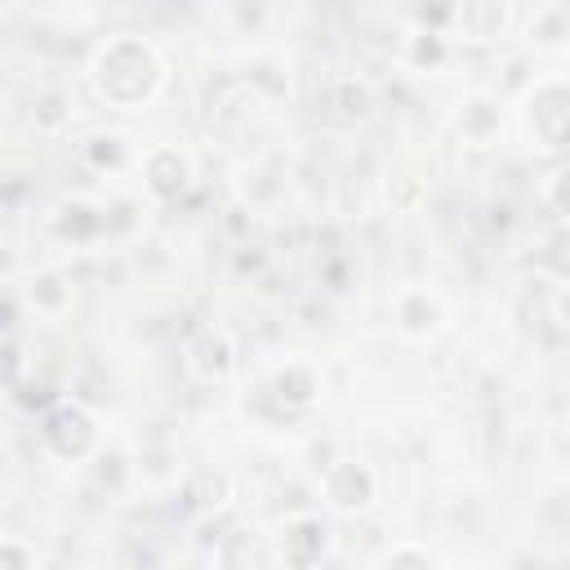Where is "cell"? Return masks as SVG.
I'll use <instances>...</instances> for the list:
<instances>
[{
    "mask_svg": "<svg viewBox=\"0 0 570 570\" xmlns=\"http://www.w3.org/2000/svg\"><path fill=\"white\" fill-rule=\"evenodd\" d=\"M410 58H414L419 67H436V62L445 58V40H441V36H432V31H419V36H414Z\"/></svg>",
    "mask_w": 570,
    "mask_h": 570,
    "instance_id": "obj_13",
    "label": "cell"
},
{
    "mask_svg": "<svg viewBox=\"0 0 570 570\" xmlns=\"http://www.w3.org/2000/svg\"><path fill=\"white\" fill-rule=\"evenodd\" d=\"M142 178H147V191L156 200H178L191 183V165L178 147H156L147 151V165H142Z\"/></svg>",
    "mask_w": 570,
    "mask_h": 570,
    "instance_id": "obj_7",
    "label": "cell"
},
{
    "mask_svg": "<svg viewBox=\"0 0 570 570\" xmlns=\"http://www.w3.org/2000/svg\"><path fill=\"white\" fill-rule=\"evenodd\" d=\"M370 107H374V94H370V85L356 80V76L330 80V89H325V98H321V111H325V120H334V125H361V120L370 116Z\"/></svg>",
    "mask_w": 570,
    "mask_h": 570,
    "instance_id": "obj_8",
    "label": "cell"
},
{
    "mask_svg": "<svg viewBox=\"0 0 570 570\" xmlns=\"http://www.w3.org/2000/svg\"><path fill=\"white\" fill-rule=\"evenodd\" d=\"M561 183H566V174L557 169V174L548 178V205H552V218H561V214H566V200H561Z\"/></svg>",
    "mask_w": 570,
    "mask_h": 570,
    "instance_id": "obj_20",
    "label": "cell"
},
{
    "mask_svg": "<svg viewBox=\"0 0 570 570\" xmlns=\"http://www.w3.org/2000/svg\"><path fill=\"white\" fill-rule=\"evenodd\" d=\"M40 552L27 543H0V566H36Z\"/></svg>",
    "mask_w": 570,
    "mask_h": 570,
    "instance_id": "obj_16",
    "label": "cell"
},
{
    "mask_svg": "<svg viewBox=\"0 0 570 570\" xmlns=\"http://www.w3.org/2000/svg\"><path fill=\"white\" fill-rule=\"evenodd\" d=\"M396 325H401L405 334L423 338V334H432V330L441 325V303H436L428 289H405V294L396 298Z\"/></svg>",
    "mask_w": 570,
    "mask_h": 570,
    "instance_id": "obj_11",
    "label": "cell"
},
{
    "mask_svg": "<svg viewBox=\"0 0 570 570\" xmlns=\"http://www.w3.org/2000/svg\"><path fill=\"white\" fill-rule=\"evenodd\" d=\"M89 85L102 102L111 107H142L160 94L165 85V67L156 58V49L138 36H116L107 40L94 62H89Z\"/></svg>",
    "mask_w": 570,
    "mask_h": 570,
    "instance_id": "obj_1",
    "label": "cell"
},
{
    "mask_svg": "<svg viewBox=\"0 0 570 570\" xmlns=\"http://www.w3.org/2000/svg\"><path fill=\"white\" fill-rule=\"evenodd\" d=\"M40 441H45L49 454L76 463V459H85V454L98 445V423H94V414H89L85 405L58 401V405L40 419Z\"/></svg>",
    "mask_w": 570,
    "mask_h": 570,
    "instance_id": "obj_2",
    "label": "cell"
},
{
    "mask_svg": "<svg viewBox=\"0 0 570 570\" xmlns=\"http://www.w3.org/2000/svg\"><path fill=\"white\" fill-rule=\"evenodd\" d=\"M236 365V343L227 330H205L191 347H187V370L200 379V383H223Z\"/></svg>",
    "mask_w": 570,
    "mask_h": 570,
    "instance_id": "obj_6",
    "label": "cell"
},
{
    "mask_svg": "<svg viewBox=\"0 0 570 570\" xmlns=\"http://www.w3.org/2000/svg\"><path fill=\"white\" fill-rule=\"evenodd\" d=\"M561 27H566L561 9H548V13H543V22H534V36H539L543 45H557V40H561Z\"/></svg>",
    "mask_w": 570,
    "mask_h": 570,
    "instance_id": "obj_17",
    "label": "cell"
},
{
    "mask_svg": "<svg viewBox=\"0 0 570 570\" xmlns=\"http://www.w3.org/2000/svg\"><path fill=\"white\" fill-rule=\"evenodd\" d=\"M325 494H330L334 508H343V512H361V508L374 503V476H370L365 463H356V459H338V463L325 472Z\"/></svg>",
    "mask_w": 570,
    "mask_h": 570,
    "instance_id": "obj_5",
    "label": "cell"
},
{
    "mask_svg": "<svg viewBox=\"0 0 570 570\" xmlns=\"http://www.w3.org/2000/svg\"><path fill=\"white\" fill-rule=\"evenodd\" d=\"M383 561H387V566H432V557H428L423 548H392Z\"/></svg>",
    "mask_w": 570,
    "mask_h": 570,
    "instance_id": "obj_19",
    "label": "cell"
},
{
    "mask_svg": "<svg viewBox=\"0 0 570 570\" xmlns=\"http://www.w3.org/2000/svg\"><path fill=\"white\" fill-rule=\"evenodd\" d=\"M508 27H512V4L508 0H459L454 4V31L463 40L490 45V40H503Z\"/></svg>",
    "mask_w": 570,
    "mask_h": 570,
    "instance_id": "obj_4",
    "label": "cell"
},
{
    "mask_svg": "<svg viewBox=\"0 0 570 570\" xmlns=\"http://www.w3.org/2000/svg\"><path fill=\"white\" fill-rule=\"evenodd\" d=\"M325 539H330V530H325L321 517H294V521L281 530V557H285L289 566H312V561H321Z\"/></svg>",
    "mask_w": 570,
    "mask_h": 570,
    "instance_id": "obj_9",
    "label": "cell"
},
{
    "mask_svg": "<svg viewBox=\"0 0 570 570\" xmlns=\"http://www.w3.org/2000/svg\"><path fill=\"white\" fill-rule=\"evenodd\" d=\"M272 396H276L285 410H307V405L321 396V379H316L312 365L289 361L285 370H276V379H272Z\"/></svg>",
    "mask_w": 570,
    "mask_h": 570,
    "instance_id": "obj_10",
    "label": "cell"
},
{
    "mask_svg": "<svg viewBox=\"0 0 570 570\" xmlns=\"http://www.w3.org/2000/svg\"><path fill=\"white\" fill-rule=\"evenodd\" d=\"M31 298H36V303H45V307H62V303L71 298V289H67L58 276H40V281L31 285Z\"/></svg>",
    "mask_w": 570,
    "mask_h": 570,
    "instance_id": "obj_15",
    "label": "cell"
},
{
    "mask_svg": "<svg viewBox=\"0 0 570 570\" xmlns=\"http://www.w3.org/2000/svg\"><path fill=\"white\" fill-rule=\"evenodd\" d=\"M18 379H22V356H18V347L9 338H0V392L18 387Z\"/></svg>",
    "mask_w": 570,
    "mask_h": 570,
    "instance_id": "obj_14",
    "label": "cell"
},
{
    "mask_svg": "<svg viewBox=\"0 0 570 570\" xmlns=\"http://www.w3.org/2000/svg\"><path fill=\"white\" fill-rule=\"evenodd\" d=\"M89 156H94L98 165H120V138H94Z\"/></svg>",
    "mask_w": 570,
    "mask_h": 570,
    "instance_id": "obj_18",
    "label": "cell"
},
{
    "mask_svg": "<svg viewBox=\"0 0 570 570\" xmlns=\"http://www.w3.org/2000/svg\"><path fill=\"white\" fill-rule=\"evenodd\" d=\"M102 227V218L89 209V205H71V209H62V218H58V236H71V240H85V236H94Z\"/></svg>",
    "mask_w": 570,
    "mask_h": 570,
    "instance_id": "obj_12",
    "label": "cell"
},
{
    "mask_svg": "<svg viewBox=\"0 0 570 570\" xmlns=\"http://www.w3.org/2000/svg\"><path fill=\"white\" fill-rule=\"evenodd\" d=\"M566 116H570V94L561 80H539L525 94V125H530L534 142H543L548 151L566 147Z\"/></svg>",
    "mask_w": 570,
    "mask_h": 570,
    "instance_id": "obj_3",
    "label": "cell"
}]
</instances>
